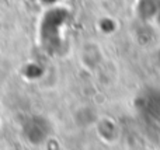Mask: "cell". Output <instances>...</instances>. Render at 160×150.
<instances>
[{
  "label": "cell",
  "mask_w": 160,
  "mask_h": 150,
  "mask_svg": "<svg viewBox=\"0 0 160 150\" xmlns=\"http://www.w3.org/2000/svg\"><path fill=\"white\" fill-rule=\"evenodd\" d=\"M159 20H160V11H159Z\"/></svg>",
  "instance_id": "1"
}]
</instances>
